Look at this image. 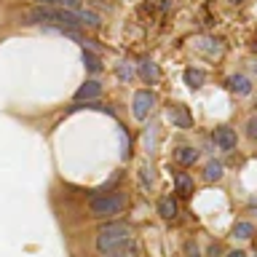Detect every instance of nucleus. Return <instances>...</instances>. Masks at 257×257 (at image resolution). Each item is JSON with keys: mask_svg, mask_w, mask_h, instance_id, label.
<instances>
[{"mask_svg": "<svg viewBox=\"0 0 257 257\" xmlns=\"http://www.w3.org/2000/svg\"><path fill=\"white\" fill-rule=\"evenodd\" d=\"M128 241H132V228H128L126 222H107L104 228H99V233H96V249H99L102 254L128 244Z\"/></svg>", "mask_w": 257, "mask_h": 257, "instance_id": "1", "label": "nucleus"}, {"mask_svg": "<svg viewBox=\"0 0 257 257\" xmlns=\"http://www.w3.org/2000/svg\"><path fill=\"white\" fill-rule=\"evenodd\" d=\"M126 204H128L126 193H104V196L91 198L88 212H91V217H115L126 209Z\"/></svg>", "mask_w": 257, "mask_h": 257, "instance_id": "2", "label": "nucleus"}, {"mask_svg": "<svg viewBox=\"0 0 257 257\" xmlns=\"http://www.w3.org/2000/svg\"><path fill=\"white\" fill-rule=\"evenodd\" d=\"M166 118L172 120L174 126H180V128H190V126H193V118H190V112H188V107H185V104H169Z\"/></svg>", "mask_w": 257, "mask_h": 257, "instance_id": "3", "label": "nucleus"}, {"mask_svg": "<svg viewBox=\"0 0 257 257\" xmlns=\"http://www.w3.org/2000/svg\"><path fill=\"white\" fill-rule=\"evenodd\" d=\"M212 140H214V145H217L220 150H233V148H236V128H230V126L214 128Z\"/></svg>", "mask_w": 257, "mask_h": 257, "instance_id": "4", "label": "nucleus"}, {"mask_svg": "<svg viewBox=\"0 0 257 257\" xmlns=\"http://www.w3.org/2000/svg\"><path fill=\"white\" fill-rule=\"evenodd\" d=\"M150 110H153V94L150 91H137L134 94V118L145 120Z\"/></svg>", "mask_w": 257, "mask_h": 257, "instance_id": "5", "label": "nucleus"}, {"mask_svg": "<svg viewBox=\"0 0 257 257\" xmlns=\"http://www.w3.org/2000/svg\"><path fill=\"white\" fill-rule=\"evenodd\" d=\"M140 75H142L145 83H156V80L161 78V70H158V64H156V62L142 59V62H140Z\"/></svg>", "mask_w": 257, "mask_h": 257, "instance_id": "6", "label": "nucleus"}, {"mask_svg": "<svg viewBox=\"0 0 257 257\" xmlns=\"http://www.w3.org/2000/svg\"><path fill=\"white\" fill-rule=\"evenodd\" d=\"M99 94H102V86L96 83V80H86V83L75 91V99L83 102V99H94V96H99Z\"/></svg>", "mask_w": 257, "mask_h": 257, "instance_id": "7", "label": "nucleus"}, {"mask_svg": "<svg viewBox=\"0 0 257 257\" xmlns=\"http://www.w3.org/2000/svg\"><path fill=\"white\" fill-rule=\"evenodd\" d=\"M228 88H230L233 94H241V96L252 94V83H249V78H244V75H233V78H228Z\"/></svg>", "mask_w": 257, "mask_h": 257, "instance_id": "8", "label": "nucleus"}, {"mask_svg": "<svg viewBox=\"0 0 257 257\" xmlns=\"http://www.w3.org/2000/svg\"><path fill=\"white\" fill-rule=\"evenodd\" d=\"M174 185H177V193H180V196H193V188H196V185H193V177L185 174V172L174 174Z\"/></svg>", "mask_w": 257, "mask_h": 257, "instance_id": "9", "label": "nucleus"}, {"mask_svg": "<svg viewBox=\"0 0 257 257\" xmlns=\"http://www.w3.org/2000/svg\"><path fill=\"white\" fill-rule=\"evenodd\" d=\"M158 214L164 217V220H174L177 217V204H174L172 196H164L158 201Z\"/></svg>", "mask_w": 257, "mask_h": 257, "instance_id": "10", "label": "nucleus"}, {"mask_svg": "<svg viewBox=\"0 0 257 257\" xmlns=\"http://www.w3.org/2000/svg\"><path fill=\"white\" fill-rule=\"evenodd\" d=\"M174 158L180 161L182 166H190V164H196V161H198V150L196 148H180L174 153Z\"/></svg>", "mask_w": 257, "mask_h": 257, "instance_id": "11", "label": "nucleus"}, {"mask_svg": "<svg viewBox=\"0 0 257 257\" xmlns=\"http://www.w3.org/2000/svg\"><path fill=\"white\" fill-rule=\"evenodd\" d=\"M222 174H225V169H222L220 161H209V164L204 166V177H206L209 182H217Z\"/></svg>", "mask_w": 257, "mask_h": 257, "instance_id": "12", "label": "nucleus"}, {"mask_svg": "<svg viewBox=\"0 0 257 257\" xmlns=\"http://www.w3.org/2000/svg\"><path fill=\"white\" fill-rule=\"evenodd\" d=\"M204 80H206V75L201 70H193V67L185 70V83H188L190 88H201V86H204Z\"/></svg>", "mask_w": 257, "mask_h": 257, "instance_id": "13", "label": "nucleus"}, {"mask_svg": "<svg viewBox=\"0 0 257 257\" xmlns=\"http://www.w3.org/2000/svg\"><path fill=\"white\" fill-rule=\"evenodd\" d=\"M83 64H86V70H88V72H99V70H102L99 56L91 54V51H86V48H83Z\"/></svg>", "mask_w": 257, "mask_h": 257, "instance_id": "14", "label": "nucleus"}, {"mask_svg": "<svg viewBox=\"0 0 257 257\" xmlns=\"http://www.w3.org/2000/svg\"><path fill=\"white\" fill-rule=\"evenodd\" d=\"M107 257H140V249L137 246H118V249H112V252H104Z\"/></svg>", "mask_w": 257, "mask_h": 257, "instance_id": "15", "label": "nucleus"}, {"mask_svg": "<svg viewBox=\"0 0 257 257\" xmlns=\"http://www.w3.org/2000/svg\"><path fill=\"white\" fill-rule=\"evenodd\" d=\"M252 233H254V228L249 222H238L236 228H233V236L236 238H252Z\"/></svg>", "mask_w": 257, "mask_h": 257, "instance_id": "16", "label": "nucleus"}, {"mask_svg": "<svg viewBox=\"0 0 257 257\" xmlns=\"http://www.w3.org/2000/svg\"><path fill=\"white\" fill-rule=\"evenodd\" d=\"M78 16H80V22H83V24H88V27H99V16H96L94 11H83V8H80Z\"/></svg>", "mask_w": 257, "mask_h": 257, "instance_id": "17", "label": "nucleus"}, {"mask_svg": "<svg viewBox=\"0 0 257 257\" xmlns=\"http://www.w3.org/2000/svg\"><path fill=\"white\" fill-rule=\"evenodd\" d=\"M246 132H249V137H252V140H257V115H254V118H249Z\"/></svg>", "mask_w": 257, "mask_h": 257, "instance_id": "18", "label": "nucleus"}, {"mask_svg": "<svg viewBox=\"0 0 257 257\" xmlns=\"http://www.w3.org/2000/svg\"><path fill=\"white\" fill-rule=\"evenodd\" d=\"M118 75L126 80V78H132V75H134V70H132V67H126V64H120V67H118Z\"/></svg>", "mask_w": 257, "mask_h": 257, "instance_id": "19", "label": "nucleus"}, {"mask_svg": "<svg viewBox=\"0 0 257 257\" xmlns=\"http://www.w3.org/2000/svg\"><path fill=\"white\" fill-rule=\"evenodd\" d=\"M228 257H246V254L241 252V249H236V252H228Z\"/></svg>", "mask_w": 257, "mask_h": 257, "instance_id": "20", "label": "nucleus"}, {"mask_svg": "<svg viewBox=\"0 0 257 257\" xmlns=\"http://www.w3.org/2000/svg\"><path fill=\"white\" fill-rule=\"evenodd\" d=\"M190 257H198V249H196V246L190 249Z\"/></svg>", "mask_w": 257, "mask_h": 257, "instance_id": "21", "label": "nucleus"}, {"mask_svg": "<svg viewBox=\"0 0 257 257\" xmlns=\"http://www.w3.org/2000/svg\"><path fill=\"white\" fill-rule=\"evenodd\" d=\"M254 51H257V35H254Z\"/></svg>", "mask_w": 257, "mask_h": 257, "instance_id": "22", "label": "nucleus"}, {"mask_svg": "<svg viewBox=\"0 0 257 257\" xmlns=\"http://www.w3.org/2000/svg\"><path fill=\"white\" fill-rule=\"evenodd\" d=\"M233 3H241V0H233Z\"/></svg>", "mask_w": 257, "mask_h": 257, "instance_id": "23", "label": "nucleus"}]
</instances>
